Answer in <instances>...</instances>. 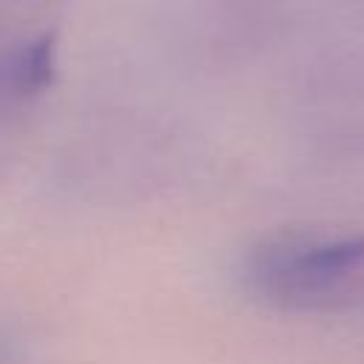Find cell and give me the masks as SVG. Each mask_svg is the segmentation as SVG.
Masks as SVG:
<instances>
[{
    "label": "cell",
    "instance_id": "obj_1",
    "mask_svg": "<svg viewBox=\"0 0 364 364\" xmlns=\"http://www.w3.org/2000/svg\"><path fill=\"white\" fill-rule=\"evenodd\" d=\"M247 284L284 310H341L364 296V239L293 230L262 242L247 259Z\"/></svg>",
    "mask_w": 364,
    "mask_h": 364
},
{
    "label": "cell",
    "instance_id": "obj_2",
    "mask_svg": "<svg viewBox=\"0 0 364 364\" xmlns=\"http://www.w3.org/2000/svg\"><path fill=\"white\" fill-rule=\"evenodd\" d=\"M3 361H6V353H3V347H0V364H3Z\"/></svg>",
    "mask_w": 364,
    "mask_h": 364
}]
</instances>
